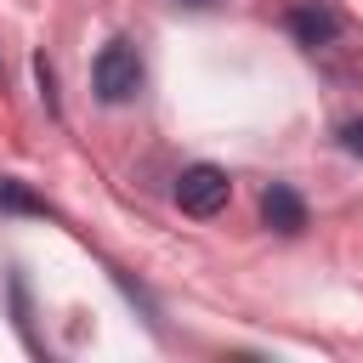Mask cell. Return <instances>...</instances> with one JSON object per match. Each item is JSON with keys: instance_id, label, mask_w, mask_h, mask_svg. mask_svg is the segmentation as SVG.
<instances>
[{"instance_id": "obj_1", "label": "cell", "mask_w": 363, "mask_h": 363, "mask_svg": "<svg viewBox=\"0 0 363 363\" xmlns=\"http://www.w3.org/2000/svg\"><path fill=\"white\" fill-rule=\"evenodd\" d=\"M91 85H96V96H102L108 108L130 102V96L142 91V57H136V45H130V40H108V45L96 51V62H91Z\"/></svg>"}, {"instance_id": "obj_2", "label": "cell", "mask_w": 363, "mask_h": 363, "mask_svg": "<svg viewBox=\"0 0 363 363\" xmlns=\"http://www.w3.org/2000/svg\"><path fill=\"white\" fill-rule=\"evenodd\" d=\"M227 199H233V182H227V170H216V164H187L182 176H176V204L187 210V216H216V210H227Z\"/></svg>"}, {"instance_id": "obj_3", "label": "cell", "mask_w": 363, "mask_h": 363, "mask_svg": "<svg viewBox=\"0 0 363 363\" xmlns=\"http://www.w3.org/2000/svg\"><path fill=\"white\" fill-rule=\"evenodd\" d=\"M284 23H289V34H295L306 51H329V45L340 40V11H335L329 0H295V6L284 11Z\"/></svg>"}, {"instance_id": "obj_4", "label": "cell", "mask_w": 363, "mask_h": 363, "mask_svg": "<svg viewBox=\"0 0 363 363\" xmlns=\"http://www.w3.org/2000/svg\"><path fill=\"white\" fill-rule=\"evenodd\" d=\"M261 221H267L272 233L295 238V233L306 227V204H301V193H295V187H284V182H272V187L261 193Z\"/></svg>"}, {"instance_id": "obj_5", "label": "cell", "mask_w": 363, "mask_h": 363, "mask_svg": "<svg viewBox=\"0 0 363 363\" xmlns=\"http://www.w3.org/2000/svg\"><path fill=\"white\" fill-rule=\"evenodd\" d=\"M0 210H17V216H51V204L45 199H34L23 182H11V176H0Z\"/></svg>"}, {"instance_id": "obj_6", "label": "cell", "mask_w": 363, "mask_h": 363, "mask_svg": "<svg viewBox=\"0 0 363 363\" xmlns=\"http://www.w3.org/2000/svg\"><path fill=\"white\" fill-rule=\"evenodd\" d=\"M340 147L363 159V119H346V125H340Z\"/></svg>"}, {"instance_id": "obj_7", "label": "cell", "mask_w": 363, "mask_h": 363, "mask_svg": "<svg viewBox=\"0 0 363 363\" xmlns=\"http://www.w3.org/2000/svg\"><path fill=\"white\" fill-rule=\"evenodd\" d=\"M176 6H193V11H204V6H216V0H176Z\"/></svg>"}]
</instances>
